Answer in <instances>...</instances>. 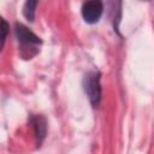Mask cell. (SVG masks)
Returning a JSON list of instances; mask_svg holds the SVG:
<instances>
[{
	"instance_id": "1",
	"label": "cell",
	"mask_w": 154,
	"mask_h": 154,
	"mask_svg": "<svg viewBox=\"0 0 154 154\" xmlns=\"http://www.w3.org/2000/svg\"><path fill=\"white\" fill-rule=\"evenodd\" d=\"M83 89L93 107H97L102 97L101 73L100 71H89L83 78Z\"/></svg>"
},
{
	"instance_id": "2",
	"label": "cell",
	"mask_w": 154,
	"mask_h": 154,
	"mask_svg": "<svg viewBox=\"0 0 154 154\" xmlns=\"http://www.w3.org/2000/svg\"><path fill=\"white\" fill-rule=\"evenodd\" d=\"M14 34H16V37H17L18 42L20 43V54H22V57H25V54H26L25 52L28 51V48L34 49L37 53V47L42 43V40L35 32H32L24 24L16 23Z\"/></svg>"
},
{
	"instance_id": "3",
	"label": "cell",
	"mask_w": 154,
	"mask_h": 154,
	"mask_svg": "<svg viewBox=\"0 0 154 154\" xmlns=\"http://www.w3.org/2000/svg\"><path fill=\"white\" fill-rule=\"evenodd\" d=\"M81 13H82V17L85 23L95 24L100 20V18L103 13V4L100 0L87 1L82 5Z\"/></svg>"
},
{
	"instance_id": "4",
	"label": "cell",
	"mask_w": 154,
	"mask_h": 154,
	"mask_svg": "<svg viewBox=\"0 0 154 154\" xmlns=\"http://www.w3.org/2000/svg\"><path fill=\"white\" fill-rule=\"evenodd\" d=\"M30 124H31L34 134H35L36 144L41 146V143L43 142V140L46 138V135H47V120L43 116L32 114L30 117Z\"/></svg>"
},
{
	"instance_id": "5",
	"label": "cell",
	"mask_w": 154,
	"mask_h": 154,
	"mask_svg": "<svg viewBox=\"0 0 154 154\" xmlns=\"http://www.w3.org/2000/svg\"><path fill=\"white\" fill-rule=\"evenodd\" d=\"M38 5L37 1H26L23 6V16L26 18L29 22H34L35 19V12H36V6Z\"/></svg>"
},
{
	"instance_id": "6",
	"label": "cell",
	"mask_w": 154,
	"mask_h": 154,
	"mask_svg": "<svg viewBox=\"0 0 154 154\" xmlns=\"http://www.w3.org/2000/svg\"><path fill=\"white\" fill-rule=\"evenodd\" d=\"M8 24L7 22L2 18L1 19V31H2V36H1V48L5 46V41H6V37H7V31H8Z\"/></svg>"
}]
</instances>
